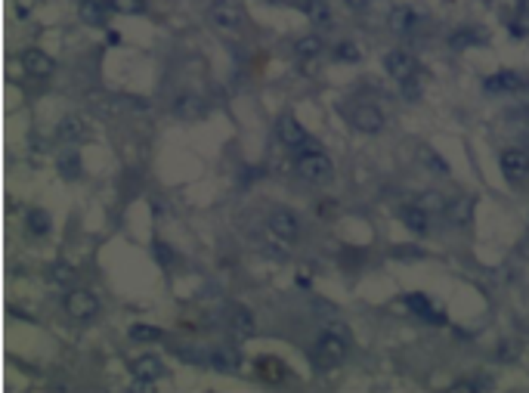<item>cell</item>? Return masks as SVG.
<instances>
[{"mask_svg": "<svg viewBox=\"0 0 529 393\" xmlns=\"http://www.w3.org/2000/svg\"><path fill=\"white\" fill-rule=\"evenodd\" d=\"M350 121H353V127L362 130V133H378L381 127H384V112H381L378 106H369V102H362V106L353 108Z\"/></svg>", "mask_w": 529, "mask_h": 393, "instance_id": "9", "label": "cell"}, {"mask_svg": "<svg viewBox=\"0 0 529 393\" xmlns=\"http://www.w3.org/2000/svg\"><path fill=\"white\" fill-rule=\"evenodd\" d=\"M130 372H134L139 381L152 384V381L165 378V363H161L158 356H139V359H134V363H130Z\"/></svg>", "mask_w": 529, "mask_h": 393, "instance_id": "12", "label": "cell"}, {"mask_svg": "<svg viewBox=\"0 0 529 393\" xmlns=\"http://www.w3.org/2000/svg\"><path fill=\"white\" fill-rule=\"evenodd\" d=\"M298 174L313 186H325V183H331V177H334V164L329 155H322V149H316V152H300Z\"/></svg>", "mask_w": 529, "mask_h": 393, "instance_id": "2", "label": "cell"}, {"mask_svg": "<svg viewBox=\"0 0 529 393\" xmlns=\"http://www.w3.org/2000/svg\"><path fill=\"white\" fill-rule=\"evenodd\" d=\"M65 310H68V316L77 319V322H90L99 313V301L90 292H68Z\"/></svg>", "mask_w": 529, "mask_h": 393, "instance_id": "7", "label": "cell"}, {"mask_svg": "<svg viewBox=\"0 0 529 393\" xmlns=\"http://www.w3.org/2000/svg\"><path fill=\"white\" fill-rule=\"evenodd\" d=\"M294 53H298V59H303V62H316L325 53V44L319 35H303V37H298V44H294Z\"/></svg>", "mask_w": 529, "mask_h": 393, "instance_id": "17", "label": "cell"}, {"mask_svg": "<svg viewBox=\"0 0 529 393\" xmlns=\"http://www.w3.org/2000/svg\"><path fill=\"white\" fill-rule=\"evenodd\" d=\"M269 232L276 235L282 245H291L294 239L300 235V220L294 211H288V208H276L269 214Z\"/></svg>", "mask_w": 529, "mask_h": 393, "instance_id": "4", "label": "cell"}, {"mask_svg": "<svg viewBox=\"0 0 529 393\" xmlns=\"http://www.w3.org/2000/svg\"><path fill=\"white\" fill-rule=\"evenodd\" d=\"M334 59H340V62H359L362 53H359V46H356V44L344 41V44L334 46Z\"/></svg>", "mask_w": 529, "mask_h": 393, "instance_id": "24", "label": "cell"}, {"mask_svg": "<svg viewBox=\"0 0 529 393\" xmlns=\"http://www.w3.org/2000/svg\"><path fill=\"white\" fill-rule=\"evenodd\" d=\"M174 115L177 118H186V121L201 118V115H205V102H201L198 96H192V93H186V96H180V99L174 102Z\"/></svg>", "mask_w": 529, "mask_h": 393, "instance_id": "18", "label": "cell"}, {"mask_svg": "<svg viewBox=\"0 0 529 393\" xmlns=\"http://www.w3.org/2000/svg\"><path fill=\"white\" fill-rule=\"evenodd\" d=\"M499 168L504 180H511V183H523L529 177V155L523 149H504L499 155Z\"/></svg>", "mask_w": 529, "mask_h": 393, "instance_id": "5", "label": "cell"}, {"mask_svg": "<svg viewBox=\"0 0 529 393\" xmlns=\"http://www.w3.org/2000/svg\"><path fill=\"white\" fill-rule=\"evenodd\" d=\"M208 363H211L214 368H220V372H232V368L238 366V353L220 347V350H214L211 356H208Z\"/></svg>", "mask_w": 529, "mask_h": 393, "instance_id": "20", "label": "cell"}, {"mask_svg": "<svg viewBox=\"0 0 529 393\" xmlns=\"http://www.w3.org/2000/svg\"><path fill=\"white\" fill-rule=\"evenodd\" d=\"M406 306L412 313H418V316H421L424 322H433V325H446V316H442V313L437 310V306L431 304V297L427 294H406Z\"/></svg>", "mask_w": 529, "mask_h": 393, "instance_id": "10", "label": "cell"}, {"mask_svg": "<svg viewBox=\"0 0 529 393\" xmlns=\"http://www.w3.org/2000/svg\"><path fill=\"white\" fill-rule=\"evenodd\" d=\"M118 13H143L146 10V0H112Z\"/></svg>", "mask_w": 529, "mask_h": 393, "instance_id": "30", "label": "cell"}, {"mask_svg": "<svg viewBox=\"0 0 529 393\" xmlns=\"http://www.w3.org/2000/svg\"><path fill=\"white\" fill-rule=\"evenodd\" d=\"M211 22L223 31H238L245 22V13H242V6L232 4V0H217L211 6Z\"/></svg>", "mask_w": 529, "mask_h": 393, "instance_id": "6", "label": "cell"}, {"mask_svg": "<svg viewBox=\"0 0 529 393\" xmlns=\"http://www.w3.org/2000/svg\"><path fill=\"white\" fill-rule=\"evenodd\" d=\"M254 368H257V375L267 384H282L288 378V366L282 363V359H276V356H260L257 363H254Z\"/></svg>", "mask_w": 529, "mask_h": 393, "instance_id": "13", "label": "cell"}, {"mask_svg": "<svg viewBox=\"0 0 529 393\" xmlns=\"http://www.w3.org/2000/svg\"><path fill=\"white\" fill-rule=\"evenodd\" d=\"M347 6H353V10H365V6H369V0H347Z\"/></svg>", "mask_w": 529, "mask_h": 393, "instance_id": "33", "label": "cell"}, {"mask_svg": "<svg viewBox=\"0 0 529 393\" xmlns=\"http://www.w3.org/2000/svg\"><path fill=\"white\" fill-rule=\"evenodd\" d=\"M347 353H350L347 332L340 325H331V328H325V332L319 335L313 359H316V366L322 368V372H329V368H338L340 363H344Z\"/></svg>", "mask_w": 529, "mask_h": 393, "instance_id": "1", "label": "cell"}, {"mask_svg": "<svg viewBox=\"0 0 529 393\" xmlns=\"http://www.w3.org/2000/svg\"><path fill=\"white\" fill-rule=\"evenodd\" d=\"M477 41H483V35H480L477 28H458L449 35V46H455V50H464V46H471Z\"/></svg>", "mask_w": 529, "mask_h": 393, "instance_id": "22", "label": "cell"}, {"mask_svg": "<svg viewBox=\"0 0 529 393\" xmlns=\"http://www.w3.org/2000/svg\"><path fill=\"white\" fill-rule=\"evenodd\" d=\"M514 356H517V344L514 341H504L502 347H499V359H508V363H511Z\"/></svg>", "mask_w": 529, "mask_h": 393, "instance_id": "31", "label": "cell"}, {"mask_svg": "<svg viewBox=\"0 0 529 393\" xmlns=\"http://www.w3.org/2000/svg\"><path fill=\"white\" fill-rule=\"evenodd\" d=\"M25 226H28V232H31V235H46V232L53 230L50 214H46V211H41V208H31V211H28Z\"/></svg>", "mask_w": 529, "mask_h": 393, "instance_id": "19", "label": "cell"}, {"mask_svg": "<svg viewBox=\"0 0 529 393\" xmlns=\"http://www.w3.org/2000/svg\"><path fill=\"white\" fill-rule=\"evenodd\" d=\"M384 68H387V75L402 84V81H409L412 75H418V59L406 50H390L384 59Z\"/></svg>", "mask_w": 529, "mask_h": 393, "instance_id": "8", "label": "cell"}, {"mask_svg": "<svg viewBox=\"0 0 529 393\" xmlns=\"http://www.w3.org/2000/svg\"><path fill=\"white\" fill-rule=\"evenodd\" d=\"M511 35L514 37H529V13H517L511 19Z\"/></svg>", "mask_w": 529, "mask_h": 393, "instance_id": "29", "label": "cell"}, {"mask_svg": "<svg viewBox=\"0 0 529 393\" xmlns=\"http://www.w3.org/2000/svg\"><path fill=\"white\" fill-rule=\"evenodd\" d=\"M334 211H338V201H334V199H322V201H319V214H322V217L334 214Z\"/></svg>", "mask_w": 529, "mask_h": 393, "instance_id": "32", "label": "cell"}, {"mask_svg": "<svg viewBox=\"0 0 529 393\" xmlns=\"http://www.w3.org/2000/svg\"><path fill=\"white\" fill-rule=\"evenodd\" d=\"M418 204H421L424 211H446V199H442L440 192H424L421 199H418Z\"/></svg>", "mask_w": 529, "mask_h": 393, "instance_id": "27", "label": "cell"}, {"mask_svg": "<svg viewBox=\"0 0 529 393\" xmlns=\"http://www.w3.org/2000/svg\"><path fill=\"white\" fill-rule=\"evenodd\" d=\"M421 161L427 164V168H433V170H437V174H449V164L442 161L437 152H431V149H424V152H421Z\"/></svg>", "mask_w": 529, "mask_h": 393, "instance_id": "28", "label": "cell"}, {"mask_svg": "<svg viewBox=\"0 0 529 393\" xmlns=\"http://www.w3.org/2000/svg\"><path fill=\"white\" fill-rule=\"evenodd\" d=\"M81 15L90 22V25H106V13H103V6H93L90 0H84V4H81Z\"/></svg>", "mask_w": 529, "mask_h": 393, "instance_id": "26", "label": "cell"}, {"mask_svg": "<svg viewBox=\"0 0 529 393\" xmlns=\"http://www.w3.org/2000/svg\"><path fill=\"white\" fill-rule=\"evenodd\" d=\"M400 217H402V223H406L412 232H418V235L431 230V211H424L418 201H415V204H406Z\"/></svg>", "mask_w": 529, "mask_h": 393, "instance_id": "15", "label": "cell"}, {"mask_svg": "<svg viewBox=\"0 0 529 393\" xmlns=\"http://www.w3.org/2000/svg\"><path fill=\"white\" fill-rule=\"evenodd\" d=\"M276 133H279V139H282V146L288 149H294V152H316V143L307 137V130L300 127V121L298 118H291V115H282L279 118V124H276Z\"/></svg>", "mask_w": 529, "mask_h": 393, "instance_id": "3", "label": "cell"}, {"mask_svg": "<svg viewBox=\"0 0 529 393\" xmlns=\"http://www.w3.org/2000/svg\"><path fill=\"white\" fill-rule=\"evenodd\" d=\"M229 325L236 328V332H242V335H251L254 332V316L245 310V306H232V310H229Z\"/></svg>", "mask_w": 529, "mask_h": 393, "instance_id": "21", "label": "cell"}, {"mask_svg": "<svg viewBox=\"0 0 529 393\" xmlns=\"http://www.w3.org/2000/svg\"><path fill=\"white\" fill-rule=\"evenodd\" d=\"M22 66H25V72L34 75V77H50L53 68H56V62L46 56L44 50H34V46H31V50L22 53Z\"/></svg>", "mask_w": 529, "mask_h": 393, "instance_id": "11", "label": "cell"}, {"mask_svg": "<svg viewBox=\"0 0 529 393\" xmlns=\"http://www.w3.org/2000/svg\"><path fill=\"white\" fill-rule=\"evenodd\" d=\"M130 337H134V341H161L165 332L155 328V325H134V328H130Z\"/></svg>", "mask_w": 529, "mask_h": 393, "instance_id": "25", "label": "cell"}, {"mask_svg": "<svg viewBox=\"0 0 529 393\" xmlns=\"http://www.w3.org/2000/svg\"><path fill=\"white\" fill-rule=\"evenodd\" d=\"M390 28L396 31V35H409V31H415L418 28V13L412 10V6H393V13H390Z\"/></svg>", "mask_w": 529, "mask_h": 393, "instance_id": "16", "label": "cell"}, {"mask_svg": "<svg viewBox=\"0 0 529 393\" xmlns=\"http://www.w3.org/2000/svg\"><path fill=\"white\" fill-rule=\"evenodd\" d=\"M307 15L316 25H331V6L325 0H307Z\"/></svg>", "mask_w": 529, "mask_h": 393, "instance_id": "23", "label": "cell"}, {"mask_svg": "<svg viewBox=\"0 0 529 393\" xmlns=\"http://www.w3.org/2000/svg\"><path fill=\"white\" fill-rule=\"evenodd\" d=\"M483 87L489 93H514V90L523 87V77H520L517 72H495V75L486 77Z\"/></svg>", "mask_w": 529, "mask_h": 393, "instance_id": "14", "label": "cell"}]
</instances>
